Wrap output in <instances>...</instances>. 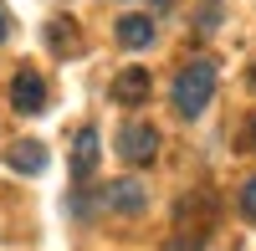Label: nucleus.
Segmentation results:
<instances>
[{
  "label": "nucleus",
  "instance_id": "f257e3e1",
  "mask_svg": "<svg viewBox=\"0 0 256 251\" xmlns=\"http://www.w3.org/2000/svg\"><path fill=\"white\" fill-rule=\"evenodd\" d=\"M210 98H216V62H190L174 77V113L180 118H200Z\"/></svg>",
  "mask_w": 256,
  "mask_h": 251
},
{
  "label": "nucleus",
  "instance_id": "f03ea898",
  "mask_svg": "<svg viewBox=\"0 0 256 251\" xmlns=\"http://www.w3.org/2000/svg\"><path fill=\"white\" fill-rule=\"evenodd\" d=\"M118 154H123L128 164H154V154H159V134L148 128V123H123Z\"/></svg>",
  "mask_w": 256,
  "mask_h": 251
},
{
  "label": "nucleus",
  "instance_id": "7ed1b4c3",
  "mask_svg": "<svg viewBox=\"0 0 256 251\" xmlns=\"http://www.w3.org/2000/svg\"><path fill=\"white\" fill-rule=\"evenodd\" d=\"M10 102H16V113H41V102H46V82H41V72H16L10 82Z\"/></svg>",
  "mask_w": 256,
  "mask_h": 251
},
{
  "label": "nucleus",
  "instance_id": "20e7f679",
  "mask_svg": "<svg viewBox=\"0 0 256 251\" xmlns=\"http://www.w3.org/2000/svg\"><path fill=\"white\" fill-rule=\"evenodd\" d=\"M92 170H98V134H92V128H82V134L72 138V180L82 184Z\"/></svg>",
  "mask_w": 256,
  "mask_h": 251
},
{
  "label": "nucleus",
  "instance_id": "39448f33",
  "mask_svg": "<svg viewBox=\"0 0 256 251\" xmlns=\"http://www.w3.org/2000/svg\"><path fill=\"white\" fill-rule=\"evenodd\" d=\"M108 205H113L118 216H138L144 210V184L138 180H113L108 184Z\"/></svg>",
  "mask_w": 256,
  "mask_h": 251
},
{
  "label": "nucleus",
  "instance_id": "423d86ee",
  "mask_svg": "<svg viewBox=\"0 0 256 251\" xmlns=\"http://www.w3.org/2000/svg\"><path fill=\"white\" fill-rule=\"evenodd\" d=\"M10 170H20V174H41L46 170V149H41L36 138H20V144H10Z\"/></svg>",
  "mask_w": 256,
  "mask_h": 251
},
{
  "label": "nucleus",
  "instance_id": "0eeeda50",
  "mask_svg": "<svg viewBox=\"0 0 256 251\" xmlns=\"http://www.w3.org/2000/svg\"><path fill=\"white\" fill-rule=\"evenodd\" d=\"M113 98H118V102H144V98H148V72H144V67L118 72V77H113Z\"/></svg>",
  "mask_w": 256,
  "mask_h": 251
},
{
  "label": "nucleus",
  "instance_id": "6e6552de",
  "mask_svg": "<svg viewBox=\"0 0 256 251\" xmlns=\"http://www.w3.org/2000/svg\"><path fill=\"white\" fill-rule=\"evenodd\" d=\"M118 41L128 52H144L148 41H154V20H148V16H123L118 20Z\"/></svg>",
  "mask_w": 256,
  "mask_h": 251
},
{
  "label": "nucleus",
  "instance_id": "1a4fd4ad",
  "mask_svg": "<svg viewBox=\"0 0 256 251\" xmlns=\"http://www.w3.org/2000/svg\"><path fill=\"white\" fill-rule=\"evenodd\" d=\"M46 46H52L56 56H77V46H82V41H77V26H72V20H52V26H46Z\"/></svg>",
  "mask_w": 256,
  "mask_h": 251
},
{
  "label": "nucleus",
  "instance_id": "9d476101",
  "mask_svg": "<svg viewBox=\"0 0 256 251\" xmlns=\"http://www.w3.org/2000/svg\"><path fill=\"white\" fill-rule=\"evenodd\" d=\"M241 210H246V216L256 220V174L246 180V190H241Z\"/></svg>",
  "mask_w": 256,
  "mask_h": 251
},
{
  "label": "nucleus",
  "instance_id": "9b49d317",
  "mask_svg": "<svg viewBox=\"0 0 256 251\" xmlns=\"http://www.w3.org/2000/svg\"><path fill=\"white\" fill-rule=\"evenodd\" d=\"M10 36V16H6V6H0V41Z\"/></svg>",
  "mask_w": 256,
  "mask_h": 251
},
{
  "label": "nucleus",
  "instance_id": "f8f14e48",
  "mask_svg": "<svg viewBox=\"0 0 256 251\" xmlns=\"http://www.w3.org/2000/svg\"><path fill=\"white\" fill-rule=\"evenodd\" d=\"M251 88H256V67H251Z\"/></svg>",
  "mask_w": 256,
  "mask_h": 251
},
{
  "label": "nucleus",
  "instance_id": "ddd939ff",
  "mask_svg": "<svg viewBox=\"0 0 256 251\" xmlns=\"http://www.w3.org/2000/svg\"><path fill=\"white\" fill-rule=\"evenodd\" d=\"M154 6H164V0H154Z\"/></svg>",
  "mask_w": 256,
  "mask_h": 251
},
{
  "label": "nucleus",
  "instance_id": "4468645a",
  "mask_svg": "<svg viewBox=\"0 0 256 251\" xmlns=\"http://www.w3.org/2000/svg\"><path fill=\"white\" fill-rule=\"evenodd\" d=\"M251 138H256V128H251Z\"/></svg>",
  "mask_w": 256,
  "mask_h": 251
}]
</instances>
